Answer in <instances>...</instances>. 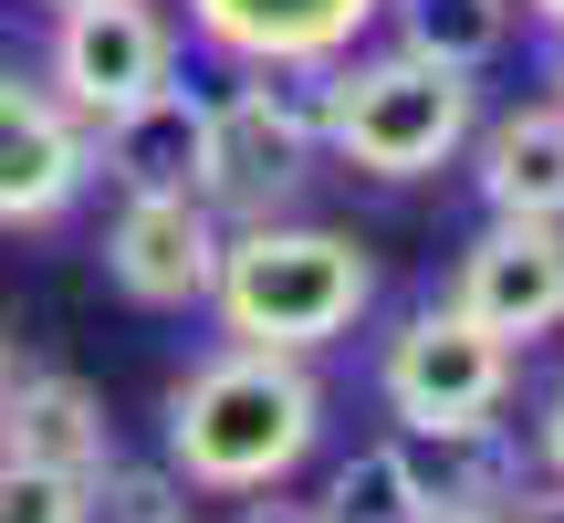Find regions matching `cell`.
I'll use <instances>...</instances> for the list:
<instances>
[{"label": "cell", "mask_w": 564, "mask_h": 523, "mask_svg": "<svg viewBox=\"0 0 564 523\" xmlns=\"http://www.w3.org/2000/svg\"><path fill=\"white\" fill-rule=\"evenodd\" d=\"M387 0H188V32L230 74H324L377 32Z\"/></svg>", "instance_id": "10"}, {"label": "cell", "mask_w": 564, "mask_h": 523, "mask_svg": "<svg viewBox=\"0 0 564 523\" xmlns=\"http://www.w3.org/2000/svg\"><path fill=\"white\" fill-rule=\"evenodd\" d=\"M199 147H209V95H188L178 74L158 95L95 116V179L116 200H158V189H199Z\"/></svg>", "instance_id": "11"}, {"label": "cell", "mask_w": 564, "mask_h": 523, "mask_svg": "<svg viewBox=\"0 0 564 523\" xmlns=\"http://www.w3.org/2000/svg\"><path fill=\"white\" fill-rule=\"evenodd\" d=\"M158 440L188 492H220V503L272 492L324 440V377L303 356H282V345H220V356H199L167 387Z\"/></svg>", "instance_id": "1"}, {"label": "cell", "mask_w": 564, "mask_h": 523, "mask_svg": "<svg viewBox=\"0 0 564 523\" xmlns=\"http://www.w3.org/2000/svg\"><path fill=\"white\" fill-rule=\"evenodd\" d=\"M0 377H11V345H0Z\"/></svg>", "instance_id": "23"}, {"label": "cell", "mask_w": 564, "mask_h": 523, "mask_svg": "<svg viewBox=\"0 0 564 523\" xmlns=\"http://www.w3.org/2000/svg\"><path fill=\"white\" fill-rule=\"evenodd\" d=\"M95 189V126L42 74H0V231H53Z\"/></svg>", "instance_id": "8"}, {"label": "cell", "mask_w": 564, "mask_h": 523, "mask_svg": "<svg viewBox=\"0 0 564 523\" xmlns=\"http://www.w3.org/2000/svg\"><path fill=\"white\" fill-rule=\"evenodd\" d=\"M167 74H178V21H167L158 0H63L53 11L42 84H53L84 126L137 105V95H158Z\"/></svg>", "instance_id": "6"}, {"label": "cell", "mask_w": 564, "mask_h": 523, "mask_svg": "<svg viewBox=\"0 0 564 523\" xmlns=\"http://www.w3.org/2000/svg\"><path fill=\"white\" fill-rule=\"evenodd\" d=\"M220 242H230V221L199 200V189L116 200V231H105V282H116L137 314H199L209 282H220Z\"/></svg>", "instance_id": "7"}, {"label": "cell", "mask_w": 564, "mask_h": 523, "mask_svg": "<svg viewBox=\"0 0 564 523\" xmlns=\"http://www.w3.org/2000/svg\"><path fill=\"white\" fill-rule=\"evenodd\" d=\"M0 461H53V471H105L116 461V429L105 398L63 366H11L0 377Z\"/></svg>", "instance_id": "12"}, {"label": "cell", "mask_w": 564, "mask_h": 523, "mask_svg": "<svg viewBox=\"0 0 564 523\" xmlns=\"http://www.w3.org/2000/svg\"><path fill=\"white\" fill-rule=\"evenodd\" d=\"M53 11H63V0H53Z\"/></svg>", "instance_id": "24"}, {"label": "cell", "mask_w": 564, "mask_h": 523, "mask_svg": "<svg viewBox=\"0 0 564 523\" xmlns=\"http://www.w3.org/2000/svg\"><path fill=\"white\" fill-rule=\"evenodd\" d=\"M0 523H95V471L0 461Z\"/></svg>", "instance_id": "16"}, {"label": "cell", "mask_w": 564, "mask_h": 523, "mask_svg": "<svg viewBox=\"0 0 564 523\" xmlns=\"http://www.w3.org/2000/svg\"><path fill=\"white\" fill-rule=\"evenodd\" d=\"M449 303H460V314H481L512 356H523V345H544V335H564V221H512V210H491L481 242L460 252Z\"/></svg>", "instance_id": "9"}, {"label": "cell", "mask_w": 564, "mask_h": 523, "mask_svg": "<svg viewBox=\"0 0 564 523\" xmlns=\"http://www.w3.org/2000/svg\"><path fill=\"white\" fill-rule=\"evenodd\" d=\"M429 523H502V513H491V503H440Z\"/></svg>", "instance_id": "20"}, {"label": "cell", "mask_w": 564, "mask_h": 523, "mask_svg": "<svg viewBox=\"0 0 564 523\" xmlns=\"http://www.w3.org/2000/svg\"><path fill=\"white\" fill-rule=\"evenodd\" d=\"M377 398L408 440L470 450V440H491V419L512 398V345L481 314H460V303H419L377 356Z\"/></svg>", "instance_id": "4"}, {"label": "cell", "mask_w": 564, "mask_h": 523, "mask_svg": "<svg viewBox=\"0 0 564 523\" xmlns=\"http://www.w3.org/2000/svg\"><path fill=\"white\" fill-rule=\"evenodd\" d=\"M554 105H564V53H554Z\"/></svg>", "instance_id": "22"}, {"label": "cell", "mask_w": 564, "mask_h": 523, "mask_svg": "<svg viewBox=\"0 0 564 523\" xmlns=\"http://www.w3.org/2000/svg\"><path fill=\"white\" fill-rule=\"evenodd\" d=\"M440 513V482L419 471L408 440H366L356 461L324 482V523H429Z\"/></svg>", "instance_id": "14"}, {"label": "cell", "mask_w": 564, "mask_h": 523, "mask_svg": "<svg viewBox=\"0 0 564 523\" xmlns=\"http://www.w3.org/2000/svg\"><path fill=\"white\" fill-rule=\"evenodd\" d=\"M324 158L314 105L293 95V74H241L230 95H209V147H199V200L220 221H282L303 200Z\"/></svg>", "instance_id": "5"}, {"label": "cell", "mask_w": 564, "mask_h": 523, "mask_svg": "<svg viewBox=\"0 0 564 523\" xmlns=\"http://www.w3.org/2000/svg\"><path fill=\"white\" fill-rule=\"evenodd\" d=\"M377 21L398 32V53H429V63H449V74H481L512 42V0H387Z\"/></svg>", "instance_id": "15"}, {"label": "cell", "mask_w": 564, "mask_h": 523, "mask_svg": "<svg viewBox=\"0 0 564 523\" xmlns=\"http://www.w3.org/2000/svg\"><path fill=\"white\" fill-rule=\"evenodd\" d=\"M481 158V210H512V221H564V105H512V116L470 126Z\"/></svg>", "instance_id": "13"}, {"label": "cell", "mask_w": 564, "mask_h": 523, "mask_svg": "<svg viewBox=\"0 0 564 523\" xmlns=\"http://www.w3.org/2000/svg\"><path fill=\"white\" fill-rule=\"evenodd\" d=\"M533 440H544V471H554V482H564V387H554V398H544V429H533Z\"/></svg>", "instance_id": "19"}, {"label": "cell", "mask_w": 564, "mask_h": 523, "mask_svg": "<svg viewBox=\"0 0 564 523\" xmlns=\"http://www.w3.org/2000/svg\"><path fill=\"white\" fill-rule=\"evenodd\" d=\"M230 523H324V503H293V492H241V513H230Z\"/></svg>", "instance_id": "17"}, {"label": "cell", "mask_w": 564, "mask_h": 523, "mask_svg": "<svg viewBox=\"0 0 564 523\" xmlns=\"http://www.w3.org/2000/svg\"><path fill=\"white\" fill-rule=\"evenodd\" d=\"M314 126H324V147H335L356 179L408 189V179H440V168L470 147V126H481V84L449 74V63H429V53H398V42H387V53L324 63Z\"/></svg>", "instance_id": "3"}, {"label": "cell", "mask_w": 564, "mask_h": 523, "mask_svg": "<svg viewBox=\"0 0 564 523\" xmlns=\"http://www.w3.org/2000/svg\"><path fill=\"white\" fill-rule=\"evenodd\" d=\"M502 523H564V482H512V503H502Z\"/></svg>", "instance_id": "18"}, {"label": "cell", "mask_w": 564, "mask_h": 523, "mask_svg": "<svg viewBox=\"0 0 564 523\" xmlns=\"http://www.w3.org/2000/svg\"><path fill=\"white\" fill-rule=\"evenodd\" d=\"M366 303H377V262L366 242L324 221H230L220 242V282H209V314L230 345H282V356H324L335 335H356Z\"/></svg>", "instance_id": "2"}, {"label": "cell", "mask_w": 564, "mask_h": 523, "mask_svg": "<svg viewBox=\"0 0 564 523\" xmlns=\"http://www.w3.org/2000/svg\"><path fill=\"white\" fill-rule=\"evenodd\" d=\"M523 11H533V21H554V32H564V0H523Z\"/></svg>", "instance_id": "21"}]
</instances>
